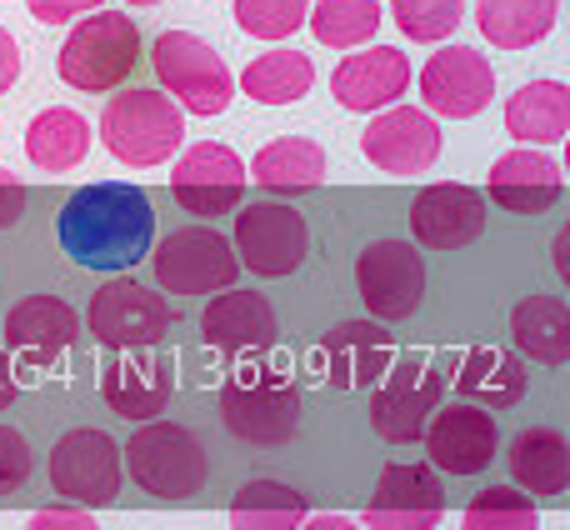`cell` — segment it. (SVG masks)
Returning <instances> with one entry per match:
<instances>
[{
  "mask_svg": "<svg viewBox=\"0 0 570 530\" xmlns=\"http://www.w3.org/2000/svg\"><path fill=\"white\" fill-rule=\"evenodd\" d=\"M120 481H126V461H120V441L96 425H76L50 445V485L80 506H116Z\"/></svg>",
  "mask_w": 570,
  "mask_h": 530,
  "instance_id": "cell-10",
  "label": "cell"
},
{
  "mask_svg": "<svg viewBox=\"0 0 570 530\" xmlns=\"http://www.w3.org/2000/svg\"><path fill=\"white\" fill-rule=\"evenodd\" d=\"M381 20H385L381 0H311V10H305L311 36L331 50H355L365 40H375Z\"/></svg>",
  "mask_w": 570,
  "mask_h": 530,
  "instance_id": "cell-33",
  "label": "cell"
},
{
  "mask_svg": "<svg viewBox=\"0 0 570 530\" xmlns=\"http://www.w3.org/2000/svg\"><path fill=\"white\" fill-rule=\"evenodd\" d=\"M36 471V451L16 425H0V495H16Z\"/></svg>",
  "mask_w": 570,
  "mask_h": 530,
  "instance_id": "cell-38",
  "label": "cell"
},
{
  "mask_svg": "<svg viewBox=\"0 0 570 530\" xmlns=\"http://www.w3.org/2000/svg\"><path fill=\"white\" fill-rule=\"evenodd\" d=\"M361 150L385 176H425V170L435 166V156H441V126H435L431 110L385 106V110H375V120L365 126Z\"/></svg>",
  "mask_w": 570,
  "mask_h": 530,
  "instance_id": "cell-16",
  "label": "cell"
},
{
  "mask_svg": "<svg viewBox=\"0 0 570 530\" xmlns=\"http://www.w3.org/2000/svg\"><path fill=\"white\" fill-rule=\"evenodd\" d=\"M140 60V30L126 10H96L86 16L60 46V80L76 90H90V96H106V90L126 86L130 70Z\"/></svg>",
  "mask_w": 570,
  "mask_h": 530,
  "instance_id": "cell-5",
  "label": "cell"
},
{
  "mask_svg": "<svg viewBox=\"0 0 570 530\" xmlns=\"http://www.w3.org/2000/svg\"><path fill=\"white\" fill-rule=\"evenodd\" d=\"M120 461L130 465V481L160 501L200 495V485L210 481V455L200 435L176 421H140L130 445H120Z\"/></svg>",
  "mask_w": 570,
  "mask_h": 530,
  "instance_id": "cell-3",
  "label": "cell"
},
{
  "mask_svg": "<svg viewBox=\"0 0 570 530\" xmlns=\"http://www.w3.org/2000/svg\"><path fill=\"white\" fill-rule=\"evenodd\" d=\"M100 140L120 166H166L186 140V110L160 90H126L100 110Z\"/></svg>",
  "mask_w": 570,
  "mask_h": 530,
  "instance_id": "cell-4",
  "label": "cell"
},
{
  "mask_svg": "<svg viewBox=\"0 0 570 530\" xmlns=\"http://www.w3.org/2000/svg\"><path fill=\"white\" fill-rule=\"evenodd\" d=\"M511 341L535 365L570 361V305L561 295H525L511 311Z\"/></svg>",
  "mask_w": 570,
  "mask_h": 530,
  "instance_id": "cell-28",
  "label": "cell"
},
{
  "mask_svg": "<svg viewBox=\"0 0 570 530\" xmlns=\"http://www.w3.org/2000/svg\"><path fill=\"white\" fill-rule=\"evenodd\" d=\"M455 391L465 401H475L481 411H511L525 395V361L505 345H475V351L461 355Z\"/></svg>",
  "mask_w": 570,
  "mask_h": 530,
  "instance_id": "cell-25",
  "label": "cell"
},
{
  "mask_svg": "<svg viewBox=\"0 0 570 530\" xmlns=\"http://www.w3.org/2000/svg\"><path fill=\"white\" fill-rule=\"evenodd\" d=\"M411 230L425 251H465L485 230V196L461 180L425 186L411 206Z\"/></svg>",
  "mask_w": 570,
  "mask_h": 530,
  "instance_id": "cell-20",
  "label": "cell"
},
{
  "mask_svg": "<svg viewBox=\"0 0 570 530\" xmlns=\"http://www.w3.org/2000/svg\"><path fill=\"white\" fill-rule=\"evenodd\" d=\"M315 86V66L311 56H301V50H266V56H256L246 70H240V90H246L250 100H261V106H291V100L311 96Z\"/></svg>",
  "mask_w": 570,
  "mask_h": 530,
  "instance_id": "cell-32",
  "label": "cell"
},
{
  "mask_svg": "<svg viewBox=\"0 0 570 530\" xmlns=\"http://www.w3.org/2000/svg\"><path fill=\"white\" fill-rule=\"evenodd\" d=\"M566 196V170L541 146H521L491 166V200L511 216H546Z\"/></svg>",
  "mask_w": 570,
  "mask_h": 530,
  "instance_id": "cell-23",
  "label": "cell"
},
{
  "mask_svg": "<svg viewBox=\"0 0 570 530\" xmlns=\"http://www.w3.org/2000/svg\"><path fill=\"white\" fill-rule=\"evenodd\" d=\"M26 156H30V166L50 170V176H56V170H76L80 160L90 156L86 116H80V110H70V106L40 110V116L26 126Z\"/></svg>",
  "mask_w": 570,
  "mask_h": 530,
  "instance_id": "cell-30",
  "label": "cell"
},
{
  "mask_svg": "<svg viewBox=\"0 0 570 530\" xmlns=\"http://www.w3.org/2000/svg\"><path fill=\"white\" fill-rule=\"evenodd\" d=\"M505 130L521 146H561L570 130V90L561 80H531L505 100Z\"/></svg>",
  "mask_w": 570,
  "mask_h": 530,
  "instance_id": "cell-27",
  "label": "cell"
},
{
  "mask_svg": "<svg viewBox=\"0 0 570 530\" xmlns=\"http://www.w3.org/2000/svg\"><path fill=\"white\" fill-rule=\"evenodd\" d=\"M391 16L405 40L435 46V40L455 36V26L465 20V0H391Z\"/></svg>",
  "mask_w": 570,
  "mask_h": 530,
  "instance_id": "cell-36",
  "label": "cell"
},
{
  "mask_svg": "<svg viewBox=\"0 0 570 530\" xmlns=\"http://www.w3.org/2000/svg\"><path fill=\"white\" fill-rule=\"evenodd\" d=\"M26 530H100L90 511H40L30 516Z\"/></svg>",
  "mask_w": 570,
  "mask_h": 530,
  "instance_id": "cell-40",
  "label": "cell"
},
{
  "mask_svg": "<svg viewBox=\"0 0 570 530\" xmlns=\"http://www.w3.org/2000/svg\"><path fill=\"white\" fill-rule=\"evenodd\" d=\"M100 401L126 421H156L170 401V361L156 355V345L110 351L100 361Z\"/></svg>",
  "mask_w": 570,
  "mask_h": 530,
  "instance_id": "cell-19",
  "label": "cell"
},
{
  "mask_svg": "<svg viewBox=\"0 0 570 530\" xmlns=\"http://www.w3.org/2000/svg\"><path fill=\"white\" fill-rule=\"evenodd\" d=\"M200 335L216 351H266V345H276L281 321H276V305L261 291H230L226 285V295H216L200 311Z\"/></svg>",
  "mask_w": 570,
  "mask_h": 530,
  "instance_id": "cell-24",
  "label": "cell"
},
{
  "mask_svg": "<svg viewBox=\"0 0 570 530\" xmlns=\"http://www.w3.org/2000/svg\"><path fill=\"white\" fill-rule=\"evenodd\" d=\"M56 236L76 265L120 275L136 261H146L150 241H156V210H150L146 190L130 180H96L60 206Z\"/></svg>",
  "mask_w": 570,
  "mask_h": 530,
  "instance_id": "cell-1",
  "label": "cell"
},
{
  "mask_svg": "<svg viewBox=\"0 0 570 530\" xmlns=\"http://www.w3.org/2000/svg\"><path fill=\"white\" fill-rule=\"evenodd\" d=\"M130 6H160V0H130Z\"/></svg>",
  "mask_w": 570,
  "mask_h": 530,
  "instance_id": "cell-45",
  "label": "cell"
},
{
  "mask_svg": "<svg viewBox=\"0 0 570 530\" xmlns=\"http://www.w3.org/2000/svg\"><path fill=\"white\" fill-rule=\"evenodd\" d=\"M301 530H361L351 516H305Z\"/></svg>",
  "mask_w": 570,
  "mask_h": 530,
  "instance_id": "cell-44",
  "label": "cell"
},
{
  "mask_svg": "<svg viewBox=\"0 0 570 530\" xmlns=\"http://www.w3.org/2000/svg\"><path fill=\"white\" fill-rule=\"evenodd\" d=\"M325 381L335 391H371L395 365V341L381 321H341L321 345Z\"/></svg>",
  "mask_w": 570,
  "mask_h": 530,
  "instance_id": "cell-22",
  "label": "cell"
},
{
  "mask_svg": "<svg viewBox=\"0 0 570 530\" xmlns=\"http://www.w3.org/2000/svg\"><path fill=\"white\" fill-rule=\"evenodd\" d=\"M505 465H511V481L525 495H566L570 485V445L551 425H531V431L515 435Z\"/></svg>",
  "mask_w": 570,
  "mask_h": 530,
  "instance_id": "cell-26",
  "label": "cell"
},
{
  "mask_svg": "<svg viewBox=\"0 0 570 530\" xmlns=\"http://www.w3.org/2000/svg\"><path fill=\"white\" fill-rule=\"evenodd\" d=\"M150 66H156L160 86L170 90V100L180 110H190V116H220L230 106V96H236V76L226 70V60L190 30L156 36Z\"/></svg>",
  "mask_w": 570,
  "mask_h": 530,
  "instance_id": "cell-6",
  "label": "cell"
},
{
  "mask_svg": "<svg viewBox=\"0 0 570 530\" xmlns=\"http://www.w3.org/2000/svg\"><path fill=\"white\" fill-rule=\"evenodd\" d=\"M246 180H256L261 190L271 196H295V190H315L325 180V150L315 140H301V136H281L271 146L256 150L250 160Z\"/></svg>",
  "mask_w": 570,
  "mask_h": 530,
  "instance_id": "cell-29",
  "label": "cell"
},
{
  "mask_svg": "<svg viewBox=\"0 0 570 530\" xmlns=\"http://www.w3.org/2000/svg\"><path fill=\"white\" fill-rule=\"evenodd\" d=\"M445 511V485L435 465L421 461H391L375 481V495L365 501V526L371 530H435Z\"/></svg>",
  "mask_w": 570,
  "mask_h": 530,
  "instance_id": "cell-14",
  "label": "cell"
},
{
  "mask_svg": "<svg viewBox=\"0 0 570 530\" xmlns=\"http://www.w3.org/2000/svg\"><path fill=\"white\" fill-rule=\"evenodd\" d=\"M146 256H150V271H156V285L170 295H210V291H226L240 275L236 251H230V241L216 226L170 230L166 241H150Z\"/></svg>",
  "mask_w": 570,
  "mask_h": 530,
  "instance_id": "cell-8",
  "label": "cell"
},
{
  "mask_svg": "<svg viewBox=\"0 0 570 530\" xmlns=\"http://www.w3.org/2000/svg\"><path fill=\"white\" fill-rule=\"evenodd\" d=\"M170 190H176V200L190 216L216 220L226 210H236L240 196H246V160L230 146H220V140H200L176 160Z\"/></svg>",
  "mask_w": 570,
  "mask_h": 530,
  "instance_id": "cell-15",
  "label": "cell"
},
{
  "mask_svg": "<svg viewBox=\"0 0 570 530\" xmlns=\"http://www.w3.org/2000/svg\"><path fill=\"white\" fill-rule=\"evenodd\" d=\"M461 530H541V511L515 485H485L461 516Z\"/></svg>",
  "mask_w": 570,
  "mask_h": 530,
  "instance_id": "cell-35",
  "label": "cell"
},
{
  "mask_svg": "<svg viewBox=\"0 0 570 530\" xmlns=\"http://www.w3.org/2000/svg\"><path fill=\"white\" fill-rule=\"evenodd\" d=\"M561 0H481L475 26L495 50H525L556 30Z\"/></svg>",
  "mask_w": 570,
  "mask_h": 530,
  "instance_id": "cell-31",
  "label": "cell"
},
{
  "mask_svg": "<svg viewBox=\"0 0 570 530\" xmlns=\"http://www.w3.org/2000/svg\"><path fill=\"white\" fill-rule=\"evenodd\" d=\"M355 295L375 321H411L425 301V261L411 241H371L355 256Z\"/></svg>",
  "mask_w": 570,
  "mask_h": 530,
  "instance_id": "cell-11",
  "label": "cell"
},
{
  "mask_svg": "<svg viewBox=\"0 0 570 530\" xmlns=\"http://www.w3.org/2000/svg\"><path fill=\"white\" fill-rule=\"evenodd\" d=\"M76 341H80V315L60 295H26L20 305H10L6 351L16 361L20 385H36L50 371H60V361L76 351Z\"/></svg>",
  "mask_w": 570,
  "mask_h": 530,
  "instance_id": "cell-7",
  "label": "cell"
},
{
  "mask_svg": "<svg viewBox=\"0 0 570 530\" xmlns=\"http://www.w3.org/2000/svg\"><path fill=\"white\" fill-rule=\"evenodd\" d=\"M16 80H20V46L10 30H0V96H6Z\"/></svg>",
  "mask_w": 570,
  "mask_h": 530,
  "instance_id": "cell-42",
  "label": "cell"
},
{
  "mask_svg": "<svg viewBox=\"0 0 570 530\" xmlns=\"http://www.w3.org/2000/svg\"><path fill=\"white\" fill-rule=\"evenodd\" d=\"M495 96V70L481 50L471 46H445L425 60L421 70V100L431 116H451V120H471L491 106Z\"/></svg>",
  "mask_w": 570,
  "mask_h": 530,
  "instance_id": "cell-17",
  "label": "cell"
},
{
  "mask_svg": "<svg viewBox=\"0 0 570 530\" xmlns=\"http://www.w3.org/2000/svg\"><path fill=\"white\" fill-rule=\"evenodd\" d=\"M100 0H26V10L40 20V26H66L76 16H90Z\"/></svg>",
  "mask_w": 570,
  "mask_h": 530,
  "instance_id": "cell-39",
  "label": "cell"
},
{
  "mask_svg": "<svg viewBox=\"0 0 570 530\" xmlns=\"http://www.w3.org/2000/svg\"><path fill=\"white\" fill-rule=\"evenodd\" d=\"M411 90V60L395 46H365L355 56H345L331 76V96L341 100L355 116H371V110H385Z\"/></svg>",
  "mask_w": 570,
  "mask_h": 530,
  "instance_id": "cell-21",
  "label": "cell"
},
{
  "mask_svg": "<svg viewBox=\"0 0 570 530\" xmlns=\"http://www.w3.org/2000/svg\"><path fill=\"white\" fill-rule=\"evenodd\" d=\"M311 0H236V26L256 40H285L305 26Z\"/></svg>",
  "mask_w": 570,
  "mask_h": 530,
  "instance_id": "cell-37",
  "label": "cell"
},
{
  "mask_svg": "<svg viewBox=\"0 0 570 530\" xmlns=\"http://www.w3.org/2000/svg\"><path fill=\"white\" fill-rule=\"evenodd\" d=\"M441 391H445V381L435 375V365L425 361V355H411V361H401L395 371H385L381 381H375V391H371L375 435L391 441V445L421 441L431 411L441 405Z\"/></svg>",
  "mask_w": 570,
  "mask_h": 530,
  "instance_id": "cell-13",
  "label": "cell"
},
{
  "mask_svg": "<svg viewBox=\"0 0 570 530\" xmlns=\"http://www.w3.org/2000/svg\"><path fill=\"white\" fill-rule=\"evenodd\" d=\"M216 405L226 431L246 445H285L301 431V391L276 365H236Z\"/></svg>",
  "mask_w": 570,
  "mask_h": 530,
  "instance_id": "cell-2",
  "label": "cell"
},
{
  "mask_svg": "<svg viewBox=\"0 0 570 530\" xmlns=\"http://www.w3.org/2000/svg\"><path fill=\"white\" fill-rule=\"evenodd\" d=\"M236 261L246 265L250 275H266V281H281V275H295L311 256V230H305V216L295 206H276V200H261V206H246L236 216V241H230Z\"/></svg>",
  "mask_w": 570,
  "mask_h": 530,
  "instance_id": "cell-12",
  "label": "cell"
},
{
  "mask_svg": "<svg viewBox=\"0 0 570 530\" xmlns=\"http://www.w3.org/2000/svg\"><path fill=\"white\" fill-rule=\"evenodd\" d=\"M86 331L96 345L106 351H136V345H160L170 331V301L156 295L150 285L116 275L90 295L86 311Z\"/></svg>",
  "mask_w": 570,
  "mask_h": 530,
  "instance_id": "cell-9",
  "label": "cell"
},
{
  "mask_svg": "<svg viewBox=\"0 0 570 530\" xmlns=\"http://www.w3.org/2000/svg\"><path fill=\"white\" fill-rule=\"evenodd\" d=\"M20 395V381H16V361H10V351L0 345V411H6L10 401Z\"/></svg>",
  "mask_w": 570,
  "mask_h": 530,
  "instance_id": "cell-43",
  "label": "cell"
},
{
  "mask_svg": "<svg viewBox=\"0 0 570 530\" xmlns=\"http://www.w3.org/2000/svg\"><path fill=\"white\" fill-rule=\"evenodd\" d=\"M20 216H26V186L10 170H0V230H10Z\"/></svg>",
  "mask_w": 570,
  "mask_h": 530,
  "instance_id": "cell-41",
  "label": "cell"
},
{
  "mask_svg": "<svg viewBox=\"0 0 570 530\" xmlns=\"http://www.w3.org/2000/svg\"><path fill=\"white\" fill-rule=\"evenodd\" d=\"M305 495L281 481H250L230 501V530H301Z\"/></svg>",
  "mask_w": 570,
  "mask_h": 530,
  "instance_id": "cell-34",
  "label": "cell"
},
{
  "mask_svg": "<svg viewBox=\"0 0 570 530\" xmlns=\"http://www.w3.org/2000/svg\"><path fill=\"white\" fill-rule=\"evenodd\" d=\"M421 441H425V455H431L435 471L481 475L485 465L495 461L501 431H495V415L481 411V405H435Z\"/></svg>",
  "mask_w": 570,
  "mask_h": 530,
  "instance_id": "cell-18",
  "label": "cell"
}]
</instances>
